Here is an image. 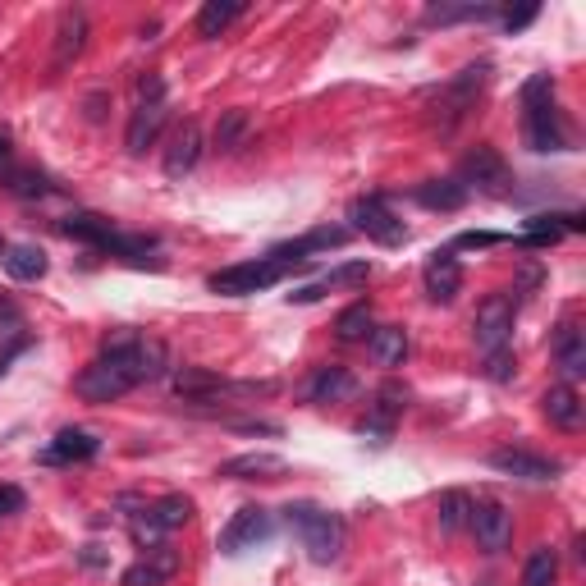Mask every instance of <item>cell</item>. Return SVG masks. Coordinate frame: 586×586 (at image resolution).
I'll return each mask as SVG.
<instances>
[{
  "mask_svg": "<svg viewBox=\"0 0 586 586\" xmlns=\"http://www.w3.org/2000/svg\"><path fill=\"white\" fill-rule=\"evenodd\" d=\"M165 115H170V110H165V101H156V106H138V110H133V120H129V133H124V147H129L133 156H142L156 138H161Z\"/></svg>",
  "mask_w": 586,
  "mask_h": 586,
  "instance_id": "603a6c76",
  "label": "cell"
},
{
  "mask_svg": "<svg viewBox=\"0 0 586 586\" xmlns=\"http://www.w3.org/2000/svg\"><path fill=\"white\" fill-rule=\"evenodd\" d=\"M179 550H170V545H156V550H147L138 559V564L124 568V586H165L174 573H179Z\"/></svg>",
  "mask_w": 586,
  "mask_h": 586,
  "instance_id": "5bb4252c",
  "label": "cell"
},
{
  "mask_svg": "<svg viewBox=\"0 0 586 586\" xmlns=\"http://www.w3.org/2000/svg\"><path fill=\"white\" fill-rule=\"evenodd\" d=\"M23 504H28V500H23L19 486H0V513H19Z\"/></svg>",
  "mask_w": 586,
  "mask_h": 586,
  "instance_id": "ab89813d",
  "label": "cell"
},
{
  "mask_svg": "<svg viewBox=\"0 0 586 586\" xmlns=\"http://www.w3.org/2000/svg\"><path fill=\"white\" fill-rule=\"evenodd\" d=\"M486 376L495 380V385L513 380V353H509V348H495V353H486Z\"/></svg>",
  "mask_w": 586,
  "mask_h": 586,
  "instance_id": "74e56055",
  "label": "cell"
},
{
  "mask_svg": "<svg viewBox=\"0 0 586 586\" xmlns=\"http://www.w3.org/2000/svg\"><path fill=\"white\" fill-rule=\"evenodd\" d=\"M197 161H202V129L193 120H184L170 138V152H165V179H184Z\"/></svg>",
  "mask_w": 586,
  "mask_h": 586,
  "instance_id": "ac0fdd59",
  "label": "cell"
},
{
  "mask_svg": "<svg viewBox=\"0 0 586 586\" xmlns=\"http://www.w3.org/2000/svg\"><path fill=\"white\" fill-rule=\"evenodd\" d=\"M225 390L229 385L207 367H179L174 371V394L188 399V403H207V399H216V394H225Z\"/></svg>",
  "mask_w": 586,
  "mask_h": 586,
  "instance_id": "d4e9b609",
  "label": "cell"
},
{
  "mask_svg": "<svg viewBox=\"0 0 586 586\" xmlns=\"http://www.w3.org/2000/svg\"><path fill=\"white\" fill-rule=\"evenodd\" d=\"M417 202L431 211H463L467 207V188L458 179H431L417 188Z\"/></svg>",
  "mask_w": 586,
  "mask_h": 586,
  "instance_id": "83f0119b",
  "label": "cell"
},
{
  "mask_svg": "<svg viewBox=\"0 0 586 586\" xmlns=\"http://www.w3.org/2000/svg\"><path fill=\"white\" fill-rule=\"evenodd\" d=\"M101 454V440L92 431H78V426H65L55 435L51 445L42 449V463L46 467H60V463H87V458Z\"/></svg>",
  "mask_w": 586,
  "mask_h": 586,
  "instance_id": "9a60e30c",
  "label": "cell"
},
{
  "mask_svg": "<svg viewBox=\"0 0 586 586\" xmlns=\"http://www.w3.org/2000/svg\"><path fill=\"white\" fill-rule=\"evenodd\" d=\"M554 362H559V371H564V385L586 376V335L573 326V321H564L559 335H554Z\"/></svg>",
  "mask_w": 586,
  "mask_h": 586,
  "instance_id": "7402d4cb",
  "label": "cell"
},
{
  "mask_svg": "<svg viewBox=\"0 0 586 586\" xmlns=\"http://www.w3.org/2000/svg\"><path fill=\"white\" fill-rule=\"evenodd\" d=\"M0 257H5V243H0Z\"/></svg>",
  "mask_w": 586,
  "mask_h": 586,
  "instance_id": "bcb514c9",
  "label": "cell"
},
{
  "mask_svg": "<svg viewBox=\"0 0 586 586\" xmlns=\"http://www.w3.org/2000/svg\"><path fill=\"white\" fill-rule=\"evenodd\" d=\"M284 522L298 532V541H303L312 564H335L339 554H344L348 532H344V518H339V513L316 509V504H289V509H284Z\"/></svg>",
  "mask_w": 586,
  "mask_h": 586,
  "instance_id": "6da1fadb",
  "label": "cell"
},
{
  "mask_svg": "<svg viewBox=\"0 0 586 586\" xmlns=\"http://www.w3.org/2000/svg\"><path fill=\"white\" fill-rule=\"evenodd\" d=\"M458 184H477V188H486V193H500L504 184H509V161H504L495 147H477V152H467L463 156V165H458Z\"/></svg>",
  "mask_w": 586,
  "mask_h": 586,
  "instance_id": "30bf717a",
  "label": "cell"
},
{
  "mask_svg": "<svg viewBox=\"0 0 586 586\" xmlns=\"http://www.w3.org/2000/svg\"><path fill=\"white\" fill-rule=\"evenodd\" d=\"M554 577H559V554L550 545H536L527 568H522V586H554Z\"/></svg>",
  "mask_w": 586,
  "mask_h": 586,
  "instance_id": "d6a6232c",
  "label": "cell"
},
{
  "mask_svg": "<svg viewBox=\"0 0 586 586\" xmlns=\"http://www.w3.org/2000/svg\"><path fill=\"white\" fill-rule=\"evenodd\" d=\"M490 243H495V234H463L458 248H490Z\"/></svg>",
  "mask_w": 586,
  "mask_h": 586,
  "instance_id": "7bdbcfd3",
  "label": "cell"
},
{
  "mask_svg": "<svg viewBox=\"0 0 586 586\" xmlns=\"http://www.w3.org/2000/svg\"><path fill=\"white\" fill-rule=\"evenodd\" d=\"M280 275H284V266H275V261L257 257V261H239V266H225V271H216L207 284H211L216 293H225V298H248V293L271 289Z\"/></svg>",
  "mask_w": 586,
  "mask_h": 586,
  "instance_id": "52a82bcc",
  "label": "cell"
},
{
  "mask_svg": "<svg viewBox=\"0 0 586 586\" xmlns=\"http://www.w3.org/2000/svg\"><path fill=\"white\" fill-rule=\"evenodd\" d=\"M371 330H376V316H371L367 303H353L335 316V335L344 344H362V339H371Z\"/></svg>",
  "mask_w": 586,
  "mask_h": 586,
  "instance_id": "f546056e",
  "label": "cell"
},
{
  "mask_svg": "<svg viewBox=\"0 0 586 586\" xmlns=\"http://www.w3.org/2000/svg\"><path fill=\"white\" fill-rule=\"evenodd\" d=\"M541 413L550 417L559 431H577L582 417H586V408H582V394H577L573 385H550L545 399H541Z\"/></svg>",
  "mask_w": 586,
  "mask_h": 586,
  "instance_id": "44dd1931",
  "label": "cell"
},
{
  "mask_svg": "<svg viewBox=\"0 0 586 586\" xmlns=\"http://www.w3.org/2000/svg\"><path fill=\"white\" fill-rule=\"evenodd\" d=\"M467 527H472V536H477V545L486 554L509 550V541H513V513L504 509L500 500L472 504V518H467Z\"/></svg>",
  "mask_w": 586,
  "mask_h": 586,
  "instance_id": "9c48e42d",
  "label": "cell"
},
{
  "mask_svg": "<svg viewBox=\"0 0 586 586\" xmlns=\"http://www.w3.org/2000/svg\"><path fill=\"white\" fill-rule=\"evenodd\" d=\"M513 316H518V307H513V298H509V293H490L486 303L477 307V316H472V339H477V348H481V353H495V348H509Z\"/></svg>",
  "mask_w": 586,
  "mask_h": 586,
  "instance_id": "8992f818",
  "label": "cell"
},
{
  "mask_svg": "<svg viewBox=\"0 0 586 586\" xmlns=\"http://www.w3.org/2000/svg\"><path fill=\"white\" fill-rule=\"evenodd\" d=\"M275 532V518L261 504H243L234 518L225 522V532H220V554H243V550H257L261 541H271Z\"/></svg>",
  "mask_w": 586,
  "mask_h": 586,
  "instance_id": "ba28073f",
  "label": "cell"
},
{
  "mask_svg": "<svg viewBox=\"0 0 586 586\" xmlns=\"http://www.w3.org/2000/svg\"><path fill=\"white\" fill-rule=\"evenodd\" d=\"M522 106H527V147L532 152H564V120L554 106V78L536 74L532 83L522 87Z\"/></svg>",
  "mask_w": 586,
  "mask_h": 586,
  "instance_id": "7a4b0ae2",
  "label": "cell"
},
{
  "mask_svg": "<svg viewBox=\"0 0 586 586\" xmlns=\"http://www.w3.org/2000/svg\"><path fill=\"white\" fill-rule=\"evenodd\" d=\"M490 467L504 472V477H518V481H554L564 472V463L527 454V449H495V454H490Z\"/></svg>",
  "mask_w": 586,
  "mask_h": 586,
  "instance_id": "8fae6325",
  "label": "cell"
},
{
  "mask_svg": "<svg viewBox=\"0 0 586 586\" xmlns=\"http://www.w3.org/2000/svg\"><path fill=\"white\" fill-rule=\"evenodd\" d=\"M289 472V463H284L280 454H239V458H225L220 463L216 477L225 481H275Z\"/></svg>",
  "mask_w": 586,
  "mask_h": 586,
  "instance_id": "e0dca14e",
  "label": "cell"
},
{
  "mask_svg": "<svg viewBox=\"0 0 586 586\" xmlns=\"http://www.w3.org/2000/svg\"><path fill=\"white\" fill-rule=\"evenodd\" d=\"M133 390V376H129V362L124 358H97L92 367L78 371L74 380V394L83 403H115Z\"/></svg>",
  "mask_w": 586,
  "mask_h": 586,
  "instance_id": "277c9868",
  "label": "cell"
},
{
  "mask_svg": "<svg viewBox=\"0 0 586 586\" xmlns=\"http://www.w3.org/2000/svg\"><path fill=\"white\" fill-rule=\"evenodd\" d=\"M124 362H129L133 385H152V380H161L170 371V348L161 339H138L133 353H124Z\"/></svg>",
  "mask_w": 586,
  "mask_h": 586,
  "instance_id": "d6986e66",
  "label": "cell"
},
{
  "mask_svg": "<svg viewBox=\"0 0 586 586\" xmlns=\"http://www.w3.org/2000/svg\"><path fill=\"white\" fill-rule=\"evenodd\" d=\"M353 390H358V380H353V371L348 367H321L312 380H307L303 399L307 403H339V399H348Z\"/></svg>",
  "mask_w": 586,
  "mask_h": 586,
  "instance_id": "cb8c5ba5",
  "label": "cell"
},
{
  "mask_svg": "<svg viewBox=\"0 0 586 586\" xmlns=\"http://www.w3.org/2000/svg\"><path fill=\"white\" fill-rule=\"evenodd\" d=\"M371 348V362L376 367H403V358H408V330L403 326H376L367 339Z\"/></svg>",
  "mask_w": 586,
  "mask_h": 586,
  "instance_id": "484cf974",
  "label": "cell"
},
{
  "mask_svg": "<svg viewBox=\"0 0 586 586\" xmlns=\"http://www.w3.org/2000/svg\"><path fill=\"white\" fill-rule=\"evenodd\" d=\"M348 220H353L358 234H367V239L380 243V248H399V243H408L403 220L394 216L380 197H353V202H348Z\"/></svg>",
  "mask_w": 586,
  "mask_h": 586,
  "instance_id": "5b68a950",
  "label": "cell"
},
{
  "mask_svg": "<svg viewBox=\"0 0 586 586\" xmlns=\"http://www.w3.org/2000/svg\"><path fill=\"white\" fill-rule=\"evenodd\" d=\"M5 367H10V353H5V358H0V376H5Z\"/></svg>",
  "mask_w": 586,
  "mask_h": 586,
  "instance_id": "f6af8a7d",
  "label": "cell"
},
{
  "mask_svg": "<svg viewBox=\"0 0 586 586\" xmlns=\"http://www.w3.org/2000/svg\"><path fill=\"white\" fill-rule=\"evenodd\" d=\"M5 188L19 193V197H46L51 193L46 174H37V170H5Z\"/></svg>",
  "mask_w": 586,
  "mask_h": 586,
  "instance_id": "d590c367",
  "label": "cell"
},
{
  "mask_svg": "<svg viewBox=\"0 0 586 586\" xmlns=\"http://www.w3.org/2000/svg\"><path fill=\"white\" fill-rule=\"evenodd\" d=\"M248 133H252V115L243 106H234V110H225L220 115V124H216V152H239L243 142H248Z\"/></svg>",
  "mask_w": 586,
  "mask_h": 586,
  "instance_id": "f1b7e54d",
  "label": "cell"
},
{
  "mask_svg": "<svg viewBox=\"0 0 586 586\" xmlns=\"http://www.w3.org/2000/svg\"><path fill=\"white\" fill-rule=\"evenodd\" d=\"M422 284H426V298H431V303H454L458 293H463V266H458L454 252H435V257L426 261Z\"/></svg>",
  "mask_w": 586,
  "mask_h": 586,
  "instance_id": "4fadbf2b",
  "label": "cell"
},
{
  "mask_svg": "<svg viewBox=\"0 0 586 586\" xmlns=\"http://www.w3.org/2000/svg\"><path fill=\"white\" fill-rule=\"evenodd\" d=\"M60 229H65L69 239L87 243V248H101V252H115V243H120V234L110 229V220L92 216V211H74V216L60 220Z\"/></svg>",
  "mask_w": 586,
  "mask_h": 586,
  "instance_id": "ffe728a7",
  "label": "cell"
},
{
  "mask_svg": "<svg viewBox=\"0 0 586 586\" xmlns=\"http://www.w3.org/2000/svg\"><path fill=\"white\" fill-rule=\"evenodd\" d=\"M348 243V229H312V234H303V239L293 243H275L271 248V261L275 266H293V261H307L312 252H330V248H344Z\"/></svg>",
  "mask_w": 586,
  "mask_h": 586,
  "instance_id": "2e32d148",
  "label": "cell"
},
{
  "mask_svg": "<svg viewBox=\"0 0 586 586\" xmlns=\"http://www.w3.org/2000/svg\"><path fill=\"white\" fill-rule=\"evenodd\" d=\"M532 19H536V5H527V10H509V14H504V28H509V33H518V28H527Z\"/></svg>",
  "mask_w": 586,
  "mask_h": 586,
  "instance_id": "60d3db41",
  "label": "cell"
},
{
  "mask_svg": "<svg viewBox=\"0 0 586 586\" xmlns=\"http://www.w3.org/2000/svg\"><path fill=\"white\" fill-rule=\"evenodd\" d=\"M239 14H243L239 0H207V5H202V14H197V33H202V37H220L229 23L239 19Z\"/></svg>",
  "mask_w": 586,
  "mask_h": 586,
  "instance_id": "4dcf8cb0",
  "label": "cell"
},
{
  "mask_svg": "<svg viewBox=\"0 0 586 586\" xmlns=\"http://www.w3.org/2000/svg\"><path fill=\"white\" fill-rule=\"evenodd\" d=\"M78 564H83V568H106V554H101V545H87V550L78 554Z\"/></svg>",
  "mask_w": 586,
  "mask_h": 586,
  "instance_id": "b9f144b4",
  "label": "cell"
},
{
  "mask_svg": "<svg viewBox=\"0 0 586 586\" xmlns=\"http://www.w3.org/2000/svg\"><path fill=\"white\" fill-rule=\"evenodd\" d=\"M156 101H165L161 74H142V78H138V106H156Z\"/></svg>",
  "mask_w": 586,
  "mask_h": 586,
  "instance_id": "f35d334b",
  "label": "cell"
},
{
  "mask_svg": "<svg viewBox=\"0 0 586 586\" xmlns=\"http://www.w3.org/2000/svg\"><path fill=\"white\" fill-rule=\"evenodd\" d=\"M87 46V14L83 10H65L55 23V55H51V74H65Z\"/></svg>",
  "mask_w": 586,
  "mask_h": 586,
  "instance_id": "7c38bea8",
  "label": "cell"
},
{
  "mask_svg": "<svg viewBox=\"0 0 586 586\" xmlns=\"http://www.w3.org/2000/svg\"><path fill=\"white\" fill-rule=\"evenodd\" d=\"M495 5H431L426 23H458V19H495Z\"/></svg>",
  "mask_w": 586,
  "mask_h": 586,
  "instance_id": "e575fe53",
  "label": "cell"
},
{
  "mask_svg": "<svg viewBox=\"0 0 586 586\" xmlns=\"http://www.w3.org/2000/svg\"><path fill=\"white\" fill-rule=\"evenodd\" d=\"M147 518H152L161 532H174V527H184V522L193 518V500H188V495H165V500H156L152 509H147Z\"/></svg>",
  "mask_w": 586,
  "mask_h": 586,
  "instance_id": "1f68e13d",
  "label": "cell"
},
{
  "mask_svg": "<svg viewBox=\"0 0 586 586\" xmlns=\"http://www.w3.org/2000/svg\"><path fill=\"white\" fill-rule=\"evenodd\" d=\"M435 513H440V532H463L467 518H472V500H467L463 490H445Z\"/></svg>",
  "mask_w": 586,
  "mask_h": 586,
  "instance_id": "836d02e7",
  "label": "cell"
},
{
  "mask_svg": "<svg viewBox=\"0 0 586 586\" xmlns=\"http://www.w3.org/2000/svg\"><path fill=\"white\" fill-rule=\"evenodd\" d=\"M0 261H5V271H10L14 280H23V284H33V280H42L46 275V252L37 248V243H10Z\"/></svg>",
  "mask_w": 586,
  "mask_h": 586,
  "instance_id": "4316f807",
  "label": "cell"
},
{
  "mask_svg": "<svg viewBox=\"0 0 586 586\" xmlns=\"http://www.w3.org/2000/svg\"><path fill=\"white\" fill-rule=\"evenodd\" d=\"M367 275H371V266H367V261H348V266H339V271H330L326 275V280H316V284H321V289H335V284H362V280H367Z\"/></svg>",
  "mask_w": 586,
  "mask_h": 586,
  "instance_id": "8d00e7d4",
  "label": "cell"
},
{
  "mask_svg": "<svg viewBox=\"0 0 586 586\" xmlns=\"http://www.w3.org/2000/svg\"><path fill=\"white\" fill-rule=\"evenodd\" d=\"M5 156H10V142H5V138H0V161H5Z\"/></svg>",
  "mask_w": 586,
  "mask_h": 586,
  "instance_id": "ee69618b",
  "label": "cell"
},
{
  "mask_svg": "<svg viewBox=\"0 0 586 586\" xmlns=\"http://www.w3.org/2000/svg\"><path fill=\"white\" fill-rule=\"evenodd\" d=\"M486 65H467L463 74H454L445 87H440V97H435V110H431V124L440 133H454L463 124V115L477 106V92L486 87Z\"/></svg>",
  "mask_w": 586,
  "mask_h": 586,
  "instance_id": "3957f363",
  "label": "cell"
}]
</instances>
